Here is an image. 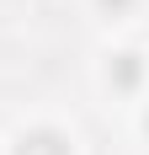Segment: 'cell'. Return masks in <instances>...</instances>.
Listing matches in <instances>:
<instances>
[{
	"mask_svg": "<svg viewBox=\"0 0 149 155\" xmlns=\"http://www.w3.org/2000/svg\"><path fill=\"white\" fill-rule=\"evenodd\" d=\"M11 155H69V139H64L59 128H27Z\"/></svg>",
	"mask_w": 149,
	"mask_h": 155,
	"instance_id": "cell-1",
	"label": "cell"
},
{
	"mask_svg": "<svg viewBox=\"0 0 149 155\" xmlns=\"http://www.w3.org/2000/svg\"><path fill=\"white\" fill-rule=\"evenodd\" d=\"M106 11H128V5H133V0H101Z\"/></svg>",
	"mask_w": 149,
	"mask_h": 155,
	"instance_id": "cell-3",
	"label": "cell"
},
{
	"mask_svg": "<svg viewBox=\"0 0 149 155\" xmlns=\"http://www.w3.org/2000/svg\"><path fill=\"white\" fill-rule=\"evenodd\" d=\"M144 128H149V112H144Z\"/></svg>",
	"mask_w": 149,
	"mask_h": 155,
	"instance_id": "cell-4",
	"label": "cell"
},
{
	"mask_svg": "<svg viewBox=\"0 0 149 155\" xmlns=\"http://www.w3.org/2000/svg\"><path fill=\"white\" fill-rule=\"evenodd\" d=\"M106 80H112L117 91H138V80H144V54H133V48L112 54V64H106Z\"/></svg>",
	"mask_w": 149,
	"mask_h": 155,
	"instance_id": "cell-2",
	"label": "cell"
}]
</instances>
